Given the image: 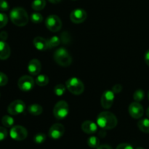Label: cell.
<instances>
[{
	"mask_svg": "<svg viewBox=\"0 0 149 149\" xmlns=\"http://www.w3.org/2000/svg\"><path fill=\"white\" fill-rule=\"evenodd\" d=\"M136 149H144V148H142V147H138Z\"/></svg>",
	"mask_w": 149,
	"mask_h": 149,
	"instance_id": "41",
	"label": "cell"
},
{
	"mask_svg": "<svg viewBox=\"0 0 149 149\" xmlns=\"http://www.w3.org/2000/svg\"><path fill=\"white\" fill-rule=\"evenodd\" d=\"M46 6V1L45 0H33L32 2V9L36 11L43 10Z\"/></svg>",
	"mask_w": 149,
	"mask_h": 149,
	"instance_id": "21",
	"label": "cell"
},
{
	"mask_svg": "<svg viewBox=\"0 0 149 149\" xmlns=\"http://www.w3.org/2000/svg\"><path fill=\"white\" fill-rule=\"evenodd\" d=\"M1 123L6 127H11L14 125V119L10 116L5 115L1 119Z\"/></svg>",
	"mask_w": 149,
	"mask_h": 149,
	"instance_id": "23",
	"label": "cell"
},
{
	"mask_svg": "<svg viewBox=\"0 0 149 149\" xmlns=\"http://www.w3.org/2000/svg\"><path fill=\"white\" fill-rule=\"evenodd\" d=\"M129 113L134 119H140L143 116L144 113L143 107L139 103V102H133L129 106Z\"/></svg>",
	"mask_w": 149,
	"mask_h": 149,
	"instance_id": "12",
	"label": "cell"
},
{
	"mask_svg": "<svg viewBox=\"0 0 149 149\" xmlns=\"http://www.w3.org/2000/svg\"><path fill=\"white\" fill-rule=\"evenodd\" d=\"M115 93L111 90H106L103 93L101 97V106L103 109H109L113 105L114 101Z\"/></svg>",
	"mask_w": 149,
	"mask_h": 149,
	"instance_id": "10",
	"label": "cell"
},
{
	"mask_svg": "<svg viewBox=\"0 0 149 149\" xmlns=\"http://www.w3.org/2000/svg\"><path fill=\"white\" fill-rule=\"evenodd\" d=\"M11 54L10 46L4 41H0V60H7Z\"/></svg>",
	"mask_w": 149,
	"mask_h": 149,
	"instance_id": "16",
	"label": "cell"
},
{
	"mask_svg": "<svg viewBox=\"0 0 149 149\" xmlns=\"http://www.w3.org/2000/svg\"><path fill=\"white\" fill-rule=\"evenodd\" d=\"M81 130L87 134H93L97 132V126L95 123L90 120L84 121L81 125Z\"/></svg>",
	"mask_w": 149,
	"mask_h": 149,
	"instance_id": "15",
	"label": "cell"
},
{
	"mask_svg": "<svg viewBox=\"0 0 149 149\" xmlns=\"http://www.w3.org/2000/svg\"><path fill=\"white\" fill-rule=\"evenodd\" d=\"M33 46L39 51H45L47 49H48V43L47 40L44 38L37 36L34 38L33 41Z\"/></svg>",
	"mask_w": 149,
	"mask_h": 149,
	"instance_id": "17",
	"label": "cell"
},
{
	"mask_svg": "<svg viewBox=\"0 0 149 149\" xmlns=\"http://www.w3.org/2000/svg\"><path fill=\"white\" fill-rule=\"evenodd\" d=\"M122 87L121 84H115L113 87V88H112V91L114 93H116V94H118V93H119L120 92H122Z\"/></svg>",
	"mask_w": 149,
	"mask_h": 149,
	"instance_id": "35",
	"label": "cell"
},
{
	"mask_svg": "<svg viewBox=\"0 0 149 149\" xmlns=\"http://www.w3.org/2000/svg\"><path fill=\"white\" fill-rule=\"evenodd\" d=\"M7 137V131L4 127H0V141H2Z\"/></svg>",
	"mask_w": 149,
	"mask_h": 149,
	"instance_id": "33",
	"label": "cell"
},
{
	"mask_svg": "<svg viewBox=\"0 0 149 149\" xmlns=\"http://www.w3.org/2000/svg\"><path fill=\"white\" fill-rule=\"evenodd\" d=\"M54 92L55 94L58 96H62L65 92V87L63 84H58L54 88Z\"/></svg>",
	"mask_w": 149,
	"mask_h": 149,
	"instance_id": "28",
	"label": "cell"
},
{
	"mask_svg": "<svg viewBox=\"0 0 149 149\" xmlns=\"http://www.w3.org/2000/svg\"><path fill=\"white\" fill-rule=\"evenodd\" d=\"M96 149H112V148L110 146L101 145V146H99Z\"/></svg>",
	"mask_w": 149,
	"mask_h": 149,
	"instance_id": "37",
	"label": "cell"
},
{
	"mask_svg": "<svg viewBox=\"0 0 149 149\" xmlns=\"http://www.w3.org/2000/svg\"><path fill=\"white\" fill-rule=\"evenodd\" d=\"M99 139L95 136H91L88 138L87 140V145L90 147V148H97L99 146Z\"/></svg>",
	"mask_w": 149,
	"mask_h": 149,
	"instance_id": "24",
	"label": "cell"
},
{
	"mask_svg": "<svg viewBox=\"0 0 149 149\" xmlns=\"http://www.w3.org/2000/svg\"><path fill=\"white\" fill-rule=\"evenodd\" d=\"M54 60L58 65L63 67L69 66L72 63V58L65 48H59L54 53Z\"/></svg>",
	"mask_w": 149,
	"mask_h": 149,
	"instance_id": "3",
	"label": "cell"
},
{
	"mask_svg": "<svg viewBox=\"0 0 149 149\" xmlns=\"http://www.w3.org/2000/svg\"><path fill=\"white\" fill-rule=\"evenodd\" d=\"M9 4L6 0H0V10L1 11H7L9 10Z\"/></svg>",
	"mask_w": 149,
	"mask_h": 149,
	"instance_id": "32",
	"label": "cell"
},
{
	"mask_svg": "<svg viewBox=\"0 0 149 149\" xmlns=\"http://www.w3.org/2000/svg\"><path fill=\"white\" fill-rule=\"evenodd\" d=\"M87 14L83 9H76L71 12L70 15V19L74 23H81L86 20Z\"/></svg>",
	"mask_w": 149,
	"mask_h": 149,
	"instance_id": "11",
	"label": "cell"
},
{
	"mask_svg": "<svg viewBox=\"0 0 149 149\" xmlns=\"http://www.w3.org/2000/svg\"><path fill=\"white\" fill-rule=\"evenodd\" d=\"M148 100H149V91H148Z\"/></svg>",
	"mask_w": 149,
	"mask_h": 149,
	"instance_id": "42",
	"label": "cell"
},
{
	"mask_svg": "<svg viewBox=\"0 0 149 149\" xmlns=\"http://www.w3.org/2000/svg\"><path fill=\"white\" fill-rule=\"evenodd\" d=\"M26 109L24 102L20 100H16L12 102L7 108V111L10 115H18L23 113Z\"/></svg>",
	"mask_w": 149,
	"mask_h": 149,
	"instance_id": "9",
	"label": "cell"
},
{
	"mask_svg": "<svg viewBox=\"0 0 149 149\" xmlns=\"http://www.w3.org/2000/svg\"><path fill=\"white\" fill-rule=\"evenodd\" d=\"M8 38V34L6 31H1L0 33V39L1 41H6Z\"/></svg>",
	"mask_w": 149,
	"mask_h": 149,
	"instance_id": "36",
	"label": "cell"
},
{
	"mask_svg": "<svg viewBox=\"0 0 149 149\" xmlns=\"http://www.w3.org/2000/svg\"><path fill=\"white\" fill-rule=\"evenodd\" d=\"M19 89L23 92H29L34 87V80L31 77L25 75L20 77L17 81Z\"/></svg>",
	"mask_w": 149,
	"mask_h": 149,
	"instance_id": "8",
	"label": "cell"
},
{
	"mask_svg": "<svg viewBox=\"0 0 149 149\" xmlns=\"http://www.w3.org/2000/svg\"><path fill=\"white\" fill-rule=\"evenodd\" d=\"M145 97V93L142 90H137L133 94V98L135 102H141L143 100Z\"/></svg>",
	"mask_w": 149,
	"mask_h": 149,
	"instance_id": "25",
	"label": "cell"
},
{
	"mask_svg": "<svg viewBox=\"0 0 149 149\" xmlns=\"http://www.w3.org/2000/svg\"><path fill=\"white\" fill-rule=\"evenodd\" d=\"M117 119L110 111H103L97 117V124L103 130L113 129L117 125Z\"/></svg>",
	"mask_w": 149,
	"mask_h": 149,
	"instance_id": "1",
	"label": "cell"
},
{
	"mask_svg": "<svg viewBox=\"0 0 149 149\" xmlns=\"http://www.w3.org/2000/svg\"><path fill=\"white\" fill-rule=\"evenodd\" d=\"M65 87L72 94L79 95L83 93L84 90V85L82 81L77 77L68 79L65 82Z\"/></svg>",
	"mask_w": 149,
	"mask_h": 149,
	"instance_id": "4",
	"label": "cell"
},
{
	"mask_svg": "<svg viewBox=\"0 0 149 149\" xmlns=\"http://www.w3.org/2000/svg\"><path fill=\"white\" fill-rule=\"evenodd\" d=\"M48 1L52 4H57V3H59L61 0H48Z\"/></svg>",
	"mask_w": 149,
	"mask_h": 149,
	"instance_id": "39",
	"label": "cell"
},
{
	"mask_svg": "<svg viewBox=\"0 0 149 149\" xmlns=\"http://www.w3.org/2000/svg\"><path fill=\"white\" fill-rule=\"evenodd\" d=\"M65 132V127L62 124L56 123L52 125L49 130V136L52 139H59Z\"/></svg>",
	"mask_w": 149,
	"mask_h": 149,
	"instance_id": "13",
	"label": "cell"
},
{
	"mask_svg": "<svg viewBox=\"0 0 149 149\" xmlns=\"http://www.w3.org/2000/svg\"><path fill=\"white\" fill-rule=\"evenodd\" d=\"M8 82V77L4 73L0 72V87L5 86Z\"/></svg>",
	"mask_w": 149,
	"mask_h": 149,
	"instance_id": "31",
	"label": "cell"
},
{
	"mask_svg": "<svg viewBox=\"0 0 149 149\" xmlns=\"http://www.w3.org/2000/svg\"><path fill=\"white\" fill-rule=\"evenodd\" d=\"M42 65L39 60L32 59L28 64V71L33 76H36L40 73Z\"/></svg>",
	"mask_w": 149,
	"mask_h": 149,
	"instance_id": "14",
	"label": "cell"
},
{
	"mask_svg": "<svg viewBox=\"0 0 149 149\" xmlns=\"http://www.w3.org/2000/svg\"><path fill=\"white\" fill-rule=\"evenodd\" d=\"M10 135L15 141H23L28 136L27 130L24 127L20 126V125L14 126L10 130Z\"/></svg>",
	"mask_w": 149,
	"mask_h": 149,
	"instance_id": "7",
	"label": "cell"
},
{
	"mask_svg": "<svg viewBox=\"0 0 149 149\" xmlns=\"http://www.w3.org/2000/svg\"><path fill=\"white\" fill-rule=\"evenodd\" d=\"M145 61L147 65L149 66V50L147 51L145 54Z\"/></svg>",
	"mask_w": 149,
	"mask_h": 149,
	"instance_id": "38",
	"label": "cell"
},
{
	"mask_svg": "<svg viewBox=\"0 0 149 149\" xmlns=\"http://www.w3.org/2000/svg\"><path fill=\"white\" fill-rule=\"evenodd\" d=\"M35 81H36L37 85L40 86V87H45V86L47 85L48 83H49V78H48L47 76L40 74V75L37 76Z\"/></svg>",
	"mask_w": 149,
	"mask_h": 149,
	"instance_id": "20",
	"label": "cell"
},
{
	"mask_svg": "<svg viewBox=\"0 0 149 149\" xmlns=\"http://www.w3.org/2000/svg\"><path fill=\"white\" fill-rule=\"evenodd\" d=\"M47 43L48 49L54 48L60 45V43H61V39L59 37H58L57 36H54L52 37H51L49 39H48Z\"/></svg>",
	"mask_w": 149,
	"mask_h": 149,
	"instance_id": "22",
	"label": "cell"
},
{
	"mask_svg": "<svg viewBox=\"0 0 149 149\" xmlns=\"http://www.w3.org/2000/svg\"><path fill=\"white\" fill-rule=\"evenodd\" d=\"M28 111L33 116H39V115L42 114L43 109L40 105L34 103V104H31L29 106Z\"/></svg>",
	"mask_w": 149,
	"mask_h": 149,
	"instance_id": "18",
	"label": "cell"
},
{
	"mask_svg": "<svg viewBox=\"0 0 149 149\" xmlns=\"http://www.w3.org/2000/svg\"><path fill=\"white\" fill-rule=\"evenodd\" d=\"M46 27L52 32H57L62 28V22L60 17L55 15H49L45 21Z\"/></svg>",
	"mask_w": 149,
	"mask_h": 149,
	"instance_id": "6",
	"label": "cell"
},
{
	"mask_svg": "<svg viewBox=\"0 0 149 149\" xmlns=\"http://www.w3.org/2000/svg\"><path fill=\"white\" fill-rule=\"evenodd\" d=\"M45 141H46V135L42 132L37 133L33 137V141L37 144L43 143Z\"/></svg>",
	"mask_w": 149,
	"mask_h": 149,
	"instance_id": "27",
	"label": "cell"
},
{
	"mask_svg": "<svg viewBox=\"0 0 149 149\" xmlns=\"http://www.w3.org/2000/svg\"><path fill=\"white\" fill-rule=\"evenodd\" d=\"M146 116L149 118V107L147 109V110H146Z\"/></svg>",
	"mask_w": 149,
	"mask_h": 149,
	"instance_id": "40",
	"label": "cell"
},
{
	"mask_svg": "<svg viewBox=\"0 0 149 149\" xmlns=\"http://www.w3.org/2000/svg\"><path fill=\"white\" fill-rule=\"evenodd\" d=\"M69 113V106L64 100H60L55 104L53 109V114L57 119H63Z\"/></svg>",
	"mask_w": 149,
	"mask_h": 149,
	"instance_id": "5",
	"label": "cell"
},
{
	"mask_svg": "<svg viewBox=\"0 0 149 149\" xmlns=\"http://www.w3.org/2000/svg\"><path fill=\"white\" fill-rule=\"evenodd\" d=\"M10 17L13 23L17 26H24L29 22L27 12L22 7L13 8L10 13Z\"/></svg>",
	"mask_w": 149,
	"mask_h": 149,
	"instance_id": "2",
	"label": "cell"
},
{
	"mask_svg": "<svg viewBox=\"0 0 149 149\" xmlns=\"http://www.w3.org/2000/svg\"><path fill=\"white\" fill-rule=\"evenodd\" d=\"M138 127L141 131L145 133H149V119H143L138 122Z\"/></svg>",
	"mask_w": 149,
	"mask_h": 149,
	"instance_id": "19",
	"label": "cell"
},
{
	"mask_svg": "<svg viewBox=\"0 0 149 149\" xmlns=\"http://www.w3.org/2000/svg\"><path fill=\"white\" fill-rule=\"evenodd\" d=\"M116 149H133V147L129 143H121L118 146Z\"/></svg>",
	"mask_w": 149,
	"mask_h": 149,
	"instance_id": "34",
	"label": "cell"
},
{
	"mask_svg": "<svg viewBox=\"0 0 149 149\" xmlns=\"http://www.w3.org/2000/svg\"><path fill=\"white\" fill-rule=\"evenodd\" d=\"M8 22V17L4 13H0V29L4 27Z\"/></svg>",
	"mask_w": 149,
	"mask_h": 149,
	"instance_id": "29",
	"label": "cell"
},
{
	"mask_svg": "<svg viewBox=\"0 0 149 149\" xmlns=\"http://www.w3.org/2000/svg\"><path fill=\"white\" fill-rule=\"evenodd\" d=\"M61 41H62L63 43L64 44L69 43L70 41H71V37H70L69 33H67V32L62 33V34L61 36Z\"/></svg>",
	"mask_w": 149,
	"mask_h": 149,
	"instance_id": "30",
	"label": "cell"
},
{
	"mask_svg": "<svg viewBox=\"0 0 149 149\" xmlns=\"http://www.w3.org/2000/svg\"><path fill=\"white\" fill-rule=\"evenodd\" d=\"M31 20L34 23H40L43 21V16L39 13H33L31 15Z\"/></svg>",
	"mask_w": 149,
	"mask_h": 149,
	"instance_id": "26",
	"label": "cell"
}]
</instances>
